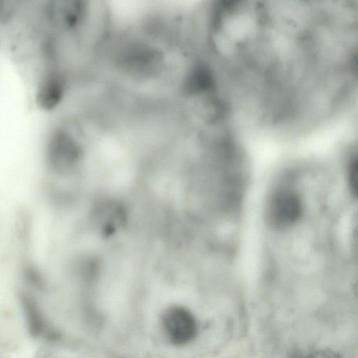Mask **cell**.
Segmentation results:
<instances>
[{"label": "cell", "mask_w": 358, "mask_h": 358, "mask_svg": "<svg viewBox=\"0 0 358 358\" xmlns=\"http://www.w3.org/2000/svg\"><path fill=\"white\" fill-rule=\"evenodd\" d=\"M65 76L59 70L50 69L42 78L36 92L38 105L44 110L55 108L66 90Z\"/></svg>", "instance_id": "5"}, {"label": "cell", "mask_w": 358, "mask_h": 358, "mask_svg": "<svg viewBox=\"0 0 358 358\" xmlns=\"http://www.w3.org/2000/svg\"><path fill=\"white\" fill-rule=\"evenodd\" d=\"M305 211L301 192L292 184L278 187L271 194L266 206V219L278 229H289L301 220Z\"/></svg>", "instance_id": "2"}, {"label": "cell", "mask_w": 358, "mask_h": 358, "mask_svg": "<svg viewBox=\"0 0 358 358\" xmlns=\"http://www.w3.org/2000/svg\"><path fill=\"white\" fill-rule=\"evenodd\" d=\"M291 358H343L341 355L330 348L312 350L308 352L294 355Z\"/></svg>", "instance_id": "7"}, {"label": "cell", "mask_w": 358, "mask_h": 358, "mask_svg": "<svg viewBox=\"0 0 358 358\" xmlns=\"http://www.w3.org/2000/svg\"><path fill=\"white\" fill-rule=\"evenodd\" d=\"M348 182L352 193L358 198V145L351 150L347 166Z\"/></svg>", "instance_id": "6"}, {"label": "cell", "mask_w": 358, "mask_h": 358, "mask_svg": "<svg viewBox=\"0 0 358 358\" xmlns=\"http://www.w3.org/2000/svg\"><path fill=\"white\" fill-rule=\"evenodd\" d=\"M199 34L239 129L280 138L313 132L338 69L334 40L310 1L205 2Z\"/></svg>", "instance_id": "1"}, {"label": "cell", "mask_w": 358, "mask_h": 358, "mask_svg": "<svg viewBox=\"0 0 358 358\" xmlns=\"http://www.w3.org/2000/svg\"><path fill=\"white\" fill-rule=\"evenodd\" d=\"M48 21L62 31L75 33L87 22L88 6L83 1L49 2L43 8Z\"/></svg>", "instance_id": "3"}, {"label": "cell", "mask_w": 358, "mask_h": 358, "mask_svg": "<svg viewBox=\"0 0 358 358\" xmlns=\"http://www.w3.org/2000/svg\"><path fill=\"white\" fill-rule=\"evenodd\" d=\"M162 326L169 341L177 346L192 341L198 331L194 316L188 309L180 306H173L165 310Z\"/></svg>", "instance_id": "4"}]
</instances>
